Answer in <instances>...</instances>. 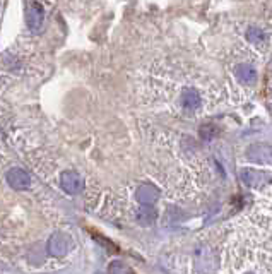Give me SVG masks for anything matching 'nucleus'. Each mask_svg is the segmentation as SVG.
I'll return each instance as SVG.
<instances>
[{
    "label": "nucleus",
    "instance_id": "obj_1",
    "mask_svg": "<svg viewBox=\"0 0 272 274\" xmlns=\"http://www.w3.org/2000/svg\"><path fill=\"white\" fill-rule=\"evenodd\" d=\"M43 19H45V11H43V6L40 2H31L27 6V11H26V22H27V27H29L33 33H38L43 26Z\"/></svg>",
    "mask_w": 272,
    "mask_h": 274
},
{
    "label": "nucleus",
    "instance_id": "obj_2",
    "mask_svg": "<svg viewBox=\"0 0 272 274\" xmlns=\"http://www.w3.org/2000/svg\"><path fill=\"white\" fill-rule=\"evenodd\" d=\"M247 158L259 164H272V146L269 144H253L247 151Z\"/></svg>",
    "mask_w": 272,
    "mask_h": 274
},
{
    "label": "nucleus",
    "instance_id": "obj_3",
    "mask_svg": "<svg viewBox=\"0 0 272 274\" xmlns=\"http://www.w3.org/2000/svg\"><path fill=\"white\" fill-rule=\"evenodd\" d=\"M60 185H62V189L67 192V194H79L82 190V187H84V182H82V178L79 173L76 172H63L62 177H60Z\"/></svg>",
    "mask_w": 272,
    "mask_h": 274
},
{
    "label": "nucleus",
    "instance_id": "obj_4",
    "mask_svg": "<svg viewBox=\"0 0 272 274\" xmlns=\"http://www.w3.org/2000/svg\"><path fill=\"white\" fill-rule=\"evenodd\" d=\"M180 105L185 112H197L202 105V98L193 88H185L180 94Z\"/></svg>",
    "mask_w": 272,
    "mask_h": 274
},
{
    "label": "nucleus",
    "instance_id": "obj_5",
    "mask_svg": "<svg viewBox=\"0 0 272 274\" xmlns=\"http://www.w3.org/2000/svg\"><path fill=\"white\" fill-rule=\"evenodd\" d=\"M48 252L53 257H63L69 252V238L63 233H55L48 240Z\"/></svg>",
    "mask_w": 272,
    "mask_h": 274
},
{
    "label": "nucleus",
    "instance_id": "obj_6",
    "mask_svg": "<svg viewBox=\"0 0 272 274\" xmlns=\"http://www.w3.org/2000/svg\"><path fill=\"white\" fill-rule=\"evenodd\" d=\"M7 182L12 189L26 190L31 184V178L24 170H21V168H12V170L7 172Z\"/></svg>",
    "mask_w": 272,
    "mask_h": 274
},
{
    "label": "nucleus",
    "instance_id": "obj_7",
    "mask_svg": "<svg viewBox=\"0 0 272 274\" xmlns=\"http://www.w3.org/2000/svg\"><path fill=\"white\" fill-rule=\"evenodd\" d=\"M137 199H139L141 204H153L158 199V189L149 184L141 185L139 190H137Z\"/></svg>",
    "mask_w": 272,
    "mask_h": 274
},
{
    "label": "nucleus",
    "instance_id": "obj_8",
    "mask_svg": "<svg viewBox=\"0 0 272 274\" xmlns=\"http://www.w3.org/2000/svg\"><path fill=\"white\" fill-rule=\"evenodd\" d=\"M234 74H236V79L242 82V84H253V82L257 81V72L253 71L250 65H247V63L238 65Z\"/></svg>",
    "mask_w": 272,
    "mask_h": 274
},
{
    "label": "nucleus",
    "instance_id": "obj_9",
    "mask_svg": "<svg viewBox=\"0 0 272 274\" xmlns=\"http://www.w3.org/2000/svg\"><path fill=\"white\" fill-rule=\"evenodd\" d=\"M247 38H248V41L250 43H255V45H259V43H262L264 41V33H262L260 29H257V27H250L248 29V33H247Z\"/></svg>",
    "mask_w": 272,
    "mask_h": 274
},
{
    "label": "nucleus",
    "instance_id": "obj_10",
    "mask_svg": "<svg viewBox=\"0 0 272 274\" xmlns=\"http://www.w3.org/2000/svg\"><path fill=\"white\" fill-rule=\"evenodd\" d=\"M139 219H141V221H144V223L151 221V219H153V213H149V211L146 213V208H142L141 213H139Z\"/></svg>",
    "mask_w": 272,
    "mask_h": 274
}]
</instances>
